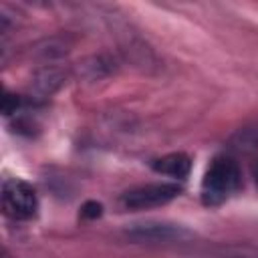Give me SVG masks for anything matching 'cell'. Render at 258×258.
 I'll return each instance as SVG.
<instances>
[{"mask_svg":"<svg viewBox=\"0 0 258 258\" xmlns=\"http://www.w3.org/2000/svg\"><path fill=\"white\" fill-rule=\"evenodd\" d=\"M242 185V171L234 157L216 155L202 179V202L210 208L230 200Z\"/></svg>","mask_w":258,"mask_h":258,"instance_id":"obj_1","label":"cell"},{"mask_svg":"<svg viewBox=\"0 0 258 258\" xmlns=\"http://www.w3.org/2000/svg\"><path fill=\"white\" fill-rule=\"evenodd\" d=\"M36 210H38V200L32 185L16 177L6 179L2 183V212L8 218L24 222L34 218Z\"/></svg>","mask_w":258,"mask_h":258,"instance_id":"obj_2","label":"cell"},{"mask_svg":"<svg viewBox=\"0 0 258 258\" xmlns=\"http://www.w3.org/2000/svg\"><path fill=\"white\" fill-rule=\"evenodd\" d=\"M181 187L177 183H167V181H159V183H145V185H137L127 189L125 194H121L119 202L125 210H149V208H159L169 204L171 200H175L179 196Z\"/></svg>","mask_w":258,"mask_h":258,"instance_id":"obj_3","label":"cell"},{"mask_svg":"<svg viewBox=\"0 0 258 258\" xmlns=\"http://www.w3.org/2000/svg\"><path fill=\"white\" fill-rule=\"evenodd\" d=\"M127 236L137 242H179L191 238V232L175 224L147 222V224H135L131 230H127Z\"/></svg>","mask_w":258,"mask_h":258,"instance_id":"obj_4","label":"cell"},{"mask_svg":"<svg viewBox=\"0 0 258 258\" xmlns=\"http://www.w3.org/2000/svg\"><path fill=\"white\" fill-rule=\"evenodd\" d=\"M153 169L161 175H169V177H175V179H183L187 177L189 169H191V159L189 155L177 151V153H167L159 159L153 161Z\"/></svg>","mask_w":258,"mask_h":258,"instance_id":"obj_5","label":"cell"},{"mask_svg":"<svg viewBox=\"0 0 258 258\" xmlns=\"http://www.w3.org/2000/svg\"><path fill=\"white\" fill-rule=\"evenodd\" d=\"M62 81H64V73L60 69H56V67H44V69L36 71L30 89L36 95H40V97H48V95H52L62 85Z\"/></svg>","mask_w":258,"mask_h":258,"instance_id":"obj_6","label":"cell"},{"mask_svg":"<svg viewBox=\"0 0 258 258\" xmlns=\"http://www.w3.org/2000/svg\"><path fill=\"white\" fill-rule=\"evenodd\" d=\"M18 105H20V99H18L16 95L6 93V97H4V105H2L4 115H12V113H16V107H18Z\"/></svg>","mask_w":258,"mask_h":258,"instance_id":"obj_7","label":"cell"},{"mask_svg":"<svg viewBox=\"0 0 258 258\" xmlns=\"http://www.w3.org/2000/svg\"><path fill=\"white\" fill-rule=\"evenodd\" d=\"M103 214V206L97 204V202H87L83 206V216L85 218H99Z\"/></svg>","mask_w":258,"mask_h":258,"instance_id":"obj_8","label":"cell"},{"mask_svg":"<svg viewBox=\"0 0 258 258\" xmlns=\"http://www.w3.org/2000/svg\"><path fill=\"white\" fill-rule=\"evenodd\" d=\"M252 175H254V181H256V185H258V161H256L254 167H252Z\"/></svg>","mask_w":258,"mask_h":258,"instance_id":"obj_9","label":"cell"}]
</instances>
